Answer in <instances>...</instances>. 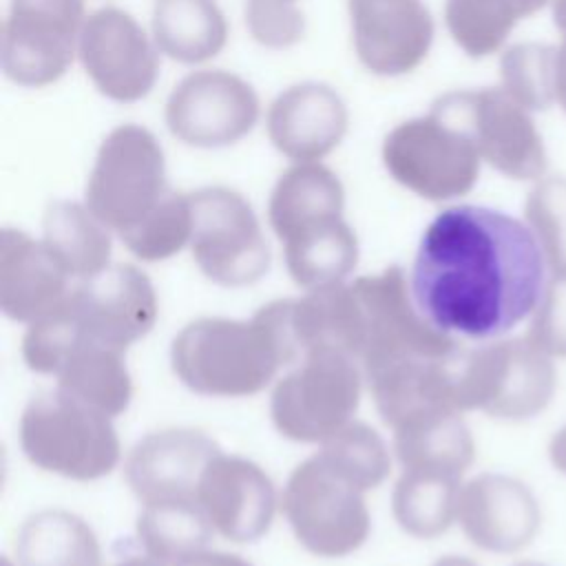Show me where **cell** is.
<instances>
[{"label": "cell", "instance_id": "1", "mask_svg": "<svg viewBox=\"0 0 566 566\" xmlns=\"http://www.w3.org/2000/svg\"><path fill=\"white\" fill-rule=\"evenodd\" d=\"M548 276L522 219L484 206H451L424 228L409 285L438 329L486 343L528 323Z\"/></svg>", "mask_w": 566, "mask_h": 566}, {"label": "cell", "instance_id": "2", "mask_svg": "<svg viewBox=\"0 0 566 566\" xmlns=\"http://www.w3.org/2000/svg\"><path fill=\"white\" fill-rule=\"evenodd\" d=\"M301 360L292 298L263 305L252 318L203 316L172 338L175 376L195 394L241 398L263 391L281 367Z\"/></svg>", "mask_w": 566, "mask_h": 566}, {"label": "cell", "instance_id": "3", "mask_svg": "<svg viewBox=\"0 0 566 566\" xmlns=\"http://www.w3.org/2000/svg\"><path fill=\"white\" fill-rule=\"evenodd\" d=\"M557 394V360L524 334L480 343L460 352L455 402L462 413L482 411L504 422L544 413Z\"/></svg>", "mask_w": 566, "mask_h": 566}, {"label": "cell", "instance_id": "4", "mask_svg": "<svg viewBox=\"0 0 566 566\" xmlns=\"http://www.w3.org/2000/svg\"><path fill=\"white\" fill-rule=\"evenodd\" d=\"M20 447L42 471L80 482L108 475L122 455L113 418L57 387L24 407Z\"/></svg>", "mask_w": 566, "mask_h": 566}, {"label": "cell", "instance_id": "5", "mask_svg": "<svg viewBox=\"0 0 566 566\" xmlns=\"http://www.w3.org/2000/svg\"><path fill=\"white\" fill-rule=\"evenodd\" d=\"M338 349H312L272 389L270 416L276 431L294 442H325L354 420L363 371Z\"/></svg>", "mask_w": 566, "mask_h": 566}, {"label": "cell", "instance_id": "6", "mask_svg": "<svg viewBox=\"0 0 566 566\" xmlns=\"http://www.w3.org/2000/svg\"><path fill=\"white\" fill-rule=\"evenodd\" d=\"M170 192L157 137L137 124L115 126L97 148L84 203L113 232L137 226Z\"/></svg>", "mask_w": 566, "mask_h": 566}, {"label": "cell", "instance_id": "7", "mask_svg": "<svg viewBox=\"0 0 566 566\" xmlns=\"http://www.w3.org/2000/svg\"><path fill=\"white\" fill-rule=\"evenodd\" d=\"M283 513L298 544L316 557H345L358 551L371 528L365 491L336 473L318 453L290 473Z\"/></svg>", "mask_w": 566, "mask_h": 566}, {"label": "cell", "instance_id": "8", "mask_svg": "<svg viewBox=\"0 0 566 566\" xmlns=\"http://www.w3.org/2000/svg\"><path fill=\"white\" fill-rule=\"evenodd\" d=\"M380 155L394 181L429 201L471 192L482 164L471 137L431 111L391 128Z\"/></svg>", "mask_w": 566, "mask_h": 566}, {"label": "cell", "instance_id": "9", "mask_svg": "<svg viewBox=\"0 0 566 566\" xmlns=\"http://www.w3.org/2000/svg\"><path fill=\"white\" fill-rule=\"evenodd\" d=\"M431 113L467 133L482 161L497 172L520 181L544 177L548 155L531 111L500 86L449 91L431 104Z\"/></svg>", "mask_w": 566, "mask_h": 566}, {"label": "cell", "instance_id": "10", "mask_svg": "<svg viewBox=\"0 0 566 566\" xmlns=\"http://www.w3.org/2000/svg\"><path fill=\"white\" fill-rule=\"evenodd\" d=\"M192 210L190 252L206 279L223 287H245L270 270V245L250 201L230 188L188 192Z\"/></svg>", "mask_w": 566, "mask_h": 566}, {"label": "cell", "instance_id": "11", "mask_svg": "<svg viewBox=\"0 0 566 566\" xmlns=\"http://www.w3.org/2000/svg\"><path fill=\"white\" fill-rule=\"evenodd\" d=\"M365 318L363 371L407 358H447L458 338L438 329L416 305L411 285L398 265L352 281Z\"/></svg>", "mask_w": 566, "mask_h": 566}, {"label": "cell", "instance_id": "12", "mask_svg": "<svg viewBox=\"0 0 566 566\" xmlns=\"http://www.w3.org/2000/svg\"><path fill=\"white\" fill-rule=\"evenodd\" d=\"M84 0H9L2 22V71L24 88L55 84L77 55Z\"/></svg>", "mask_w": 566, "mask_h": 566}, {"label": "cell", "instance_id": "13", "mask_svg": "<svg viewBox=\"0 0 566 566\" xmlns=\"http://www.w3.org/2000/svg\"><path fill=\"white\" fill-rule=\"evenodd\" d=\"M256 91L230 71H195L168 95L164 119L172 137L192 148H226L259 122Z\"/></svg>", "mask_w": 566, "mask_h": 566}, {"label": "cell", "instance_id": "14", "mask_svg": "<svg viewBox=\"0 0 566 566\" xmlns=\"http://www.w3.org/2000/svg\"><path fill=\"white\" fill-rule=\"evenodd\" d=\"M77 57L95 88L119 104L144 99L159 75V49L153 35L117 7L86 15Z\"/></svg>", "mask_w": 566, "mask_h": 566}, {"label": "cell", "instance_id": "15", "mask_svg": "<svg viewBox=\"0 0 566 566\" xmlns=\"http://www.w3.org/2000/svg\"><path fill=\"white\" fill-rule=\"evenodd\" d=\"M455 522L473 546L515 555L537 539L544 513L539 497L524 480L486 471L462 482Z\"/></svg>", "mask_w": 566, "mask_h": 566}, {"label": "cell", "instance_id": "16", "mask_svg": "<svg viewBox=\"0 0 566 566\" xmlns=\"http://www.w3.org/2000/svg\"><path fill=\"white\" fill-rule=\"evenodd\" d=\"M71 301L84 338L119 352L144 338L159 314L155 285L130 263H115L77 281Z\"/></svg>", "mask_w": 566, "mask_h": 566}, {"label": "cell", "instance_id": "17", "mask_svg": "<svg viewBox=\"0 0 566 566\" xmlns=\"http://www.w3.org/2000/svg\"><path fill=\"white\" fill-rule=\"evenodd\" d=\"M360 64L380 77L418 69L433 44V18L422 0H347Z\"/></svg>", "mask_w": 566, "mask_h": 566}, {"label": "cell", "instance_id": "18", "mask_svg": "<svg viewBox=\"0 0 566 566\" xmlns=\"http://www.w3.org/2000/svg\"><path fill=\"white\" fill-rule=\"evenodd\" d=\"M221 449L199 429L172 427L144 436L124 462V475L142 504L197 502L208 462Z\"/></svg>", "mask_w": 566, "mask_h": 566}, {"label": "cell", "instance_id": "19", "mask_svg": "<svg viewBox=\"0 0 566 566\" xmlns=\"http://www.w3.org/2000/svg\"><path fill=\"white\" fill-rule=\"evenodd\" d=\"M197 504L226 539L256 542L270 531L279 500L256 462L219 451L199 480Z\"/></svg>", "mask_w": 566, "mask_h": 566}, {"label": "cell", "instance_id": "20", "mask_svg": "<svg viewBox=\"0 0 566 566\" xmlns=\"http://www.w3.org/2000/svg\"><path fill=\"white\" fill-rule=\"evenodd\" d=\"M349 113L327 84L301 82L270 104L265 128L272 146L294 164L321 161L345 137Z\"/></svg>", "mask_w": 566, "mask_h": 566}, {"label": "cell", "instance_id": "21", "mask_svg": "<svg viewBox=\"0 0 566 566\" xmlns=\"http://www.w3.org/2000/svg\"><path fill=\"white\" fill-rule=\"evenodd\" d=\"M71 281L42 239L18 228H2L0 310L7 318L29 325L66 298L73 290Z\"/></svg>", "mask_w": 566, "mask_h": 566}, {"label": "cell", "instance_id": "22", "mask_svg": "<svg viewBox=\"0 0 566 566\" xmlns=\"http://www.w3.org/2000/svg\"><path fill=\"white\" fill-rule=\"evenodd\" d=\"M292 332L301 358L312 349H338L360 360L365 318L352 283L307 290L292 298Z\"/></svg>", "mask_w": 566, "mask_h": 566}, {"label": "cell", "instance_id": "23", "mask_svg": "<svg viewBox=\"0 0 566 566\" xmlns=\"http://www.w3.org/2000/svg\"><path fill=\"white\" fill-rule=\"evenodd\" d=\"M281 243L292 281L305 290L345 283L358 263V239L343 214L310 221Z\"/></svg>", "mask_w": 566, "mask_h": 566}, {"label": "cell", "instance_id": "24", "mask_svg": "<svg viewBox=\"0 0 566 566\" xmlns=\"http://www.w3.org/2000/svg\"><path fill=\"white\" fill-rule=\"evenodd\" d=\"M394 451L402 469L464 478L475 460V440L462 411H436L394 429Z\"/></svg>", "mask_w": 566, "mask_h": 566}, {"label": "cell", "instance_id": "25", "mask_svg": "<svg viewBox=\"0 0 566 566\" xmlns=\"http://www.w3.org/2000/svg\"><path fill=\"white\" fill-rule=\"evenodd\" d=\"M42 241L75 281L93 279L111 265V228L86 203L51 201L42 217Z\"/></svg>", "mask_w": 566, "mask_h": 566}, {"label": "cell", "instance_id": "26", "mask_svg": "<svg viewBox=\"0 0 566 566\" xmlns=\"http://www.w3.org/2000/svg\"><path fill=\"white\" fill-rule=\"evenodd\" d=\"M20 566H102L95 531L64 509H42L29 515L15 535Z\"/></svg>", "mask_w": 566, "mask_h": 566}, {"label": "cell", "instance_id": "27", "mask_svg": "<svg viewBox=\"0 0 566 566\" xmlns=\"http://www.w3.org/2000/svg\"><path fill=\"white\" fill-rule=\"evenodd\" d=\"M153 40L170 60L201 64L226 46L228 22L214 0H157Z\"/></svg>", "mask_w": 566, "mask_h": 566}, {"label": "cell", "instance_id": "28", "mask_svg": "<svg viewBox=\"0 0 566 566\" xmlns=\"http://www.w3.org/2000/svg\"><path fill=\"white\" fill-rule=\"evenodd\" d=\"M345 188L334 170L321 161H305L290 166L272 188L268 203V221L279 239L296 228L343 214Z\"/></svg>", "mask_w": 566, "mask_h": 566}, {"label": "cell", "instance_id": "29", "mask_svg": "<svg viewBox=\"0 0 566 566\" xmlns=\"http://www.w3.org/2000/svg\"><path fill=\"white\" fill-rule=\"evenodd\" d=\"M57 389L115 418L133 398V378L124 352L82 340L55 374Z\"/></svg>", "mask_w": 566, "mask_h": 566}, {"label": "cell", "instance_id": "30", "mask_svg": "<svg viewBox=\"0 0 566 566\" xmlns=\"http://www.w3.org/2000/svg\"><path fill=\"white\" fill-rule=\"evenodd\" d=\"M462 478L405 469L391 493L398 526L418 539H433L451 528L458 517Z\"/></svg>", "mask_w": 566, "mask_h": 566}, {"label": "cell", "instance_id": "31", "mask_svg": "<svg viewBox=\"0 0 566 566\" xmlns=\"http://www.w3.org/2000/svg\"><path fill=\"white\" fill-rule=\"evenodd\" d=\"M551 0H447L444 24L469 57H486L502 49L515 24Z\"/></svg>", "mask_w": 566, "mask_h": 566}, {"label": "cell", "instance_id": "32", "mask_svg": "<svg viewBox=\"0 0 566 566\" xmlns=\"http://www.w3.org/2000/svg\"><path fill=\"white\" fill-rule=\"evenodd\" d=\"M214 528L197 502L144 504L137 517V539L146 555L166 566L203 551Z\"/></svg>", "mask_w": 566, "mask_h": 566}, {"label": "cell", "instance_id": "33", "mask_svg": "<svg viewBox=\"0 0 566 566\" xmlns=\"http://www.w3.org/2000/svg\"><path fill=\"white\" fill-rule=\"evenodd\" d=\"M500 88L526 111H546L557 102V46L520 42L500 57Z\"/></svg>", "mask_w": 566, "mask_h": 566}, {"label": "cell", "instance_id": "34", "mask_svg": "<svg viewBox=\"0 0 566 566\" xmlns=\"http://www.w3.org/2000/svg\"><path fill=\"white\" fill-rule=\"evenodd\" d=\"M336 473L347 478L360 491H371L385 482L391 458L385 440L365 422L352 420L316 451Z\"/></svg>", "mask_w": 566, "mask_h": 566}, {"label": "cell", "instance_id": "35", "mask_svg": "<svg viewBox=\"0 0 566 566\" xmlns=\"http://www.w3.org/2000/svg\"><path fill=\"white\" fill-rule=\"evenodd\" d=\"M192 210L188 192L170 190L137 226L122 232L126 250L139 261H166L190 243Z\"/></svg>", "mask_w": 566, "mask_h": 566}, {"label": "cell", "instance_id": "36", "mask_svg": "<svg viewBox=\"0 0 566 566\" xmlns=\"http://www.w3.org/2000/svg\"><path fill=\"white\" fill-rule=\"evenodd\" d=\"M82 340L84 334L69 292L62 303L27 325L22 358L31 371L55 376Z\"/></svg>", "mask_w": 566, "mask_h": 566}, {"label": "cell", "instance_id": "37", "mask_svg": "<svg viewBox=\"0 0 566 566\" xmlns=\"http://www.w3.org/2000/svg\"><path fill=\"white\" fill-rule=\"evenodd\" d=\"M524 223L533 232L551 274H566V177H542L524 201Z\"/></svg>", "mask_w": 566, "mask_h": 566}, {"label": "cell", "instance_id": "38", "mask_svg": "<svg viewBox=\"0 0 566 566\" xmlns=\"http://www.w3.org/2000/svg\"><path fill=\"white\" fill-rule=\"evenodd\" d=\"M245 27L268 49H287L305 33L298 0H245Z\"/></svg>", "mask_w": 566, "mask_h": 566}, {"label": "cell", "instance_id": "39", "mask_svg": "<svg viewBox=\"0 0 566 566\" xmlns=\"http://www.w3.org/2000/svg\"><path fill=\"white\" fill-rule=\"evenodd\" d=\"M524 336L551 358H566V274L548 276Z\"/></svg>", "mask_w": 566, "mask_h": 566}, {"label": "cell", "instance_id": "40", "mask_svg": "<svg viewBox=\"0 0 566 566\" xmlns=\"http://www.w3.org/2000/svg\"><path fill=\"white\" fill-rule=\"evenodd\" d=\"M175 566H252L248 559H243L241 555L234 553H223V551H199L181 562H177Z\"/></svg>", "mask_w": 566, "mask_h": 566}, {"label": "cell", "instance_id": "41", "mask_svg": "<svg viewBox=\"0 0 566 566\" xmlns=\"http://www.w3.org/2000/svg\"><path fill=\"white\" fill-rule=\"evenodd\" d=\"M546 455L555 473L566 478V422L553 431L546 444Z\"/></svg>", "mask_w": 566, "mask_h": 566}, {"label": "cell", "instance_id": "42", "mask_svg": "<svg viewBox=\"0 0 566 566\" xmlns=\"http://www.w3.org/2000/svg\"><path fill=\"white\" fill-rule=\"evenodd\" d=\"M557 104L566 111V35L557 46Z\"/></svg>", "mask_w": 566, "mask_h": 566}, {"label": "cell", "instance_id": "43", "mask_svg": "<svg viewBox=\"0 0 566 566\" xmlns=\"http://www.w3.org/2000/svg\"><path fill=\"white\" fill-rule=\"evenodd\" d=\"M553 2V22L562 35H566V0H551Z\"/></svg>", "mask_w": 566, "mask_h": 566}, {"label": "cell", "instance_id": "44", "mask_svg": "<svg viewBox=\"0 0 566 566\" xmlns=\"http://www.w3.org/2000/svg\"><path fill=\"white\" fill-rule=\"evenodd\" d=\"M431 566H480V564H475L473 559L462 557V555H444L438 562H433Z\"/></svg>", "mask_w": 566, "mask_h": 566}, {"label": "cell", "instance_id": "45", "mask_svg": "<svg viewBox=\"0 0 566 566\" xmlns=\"http://www.w3.org/2000/svg\"><path fill=\"white\" fill-rule=\"evenodd\" d=\"M115 566H166V564H161V562H157L155 557L146 555V557H130V559H124V562H119V564H115Z\"/></svg>", "mask_w": 566, "mask_h": 566}, {"label": "cell", "instance_id": "46", "mask_svg": "<svg viewBox=\"0 0 566 566\" xmlns=\"http://www.w3.org/2000/svg\"><path fill=\"white\" fill-rule=\"evenodd\" d=\"M513 566H551V564H544V562H535V559H522V562H515Z\"/></svg>", "mask_w": 566, "mask_h": 566}]
</instances>
